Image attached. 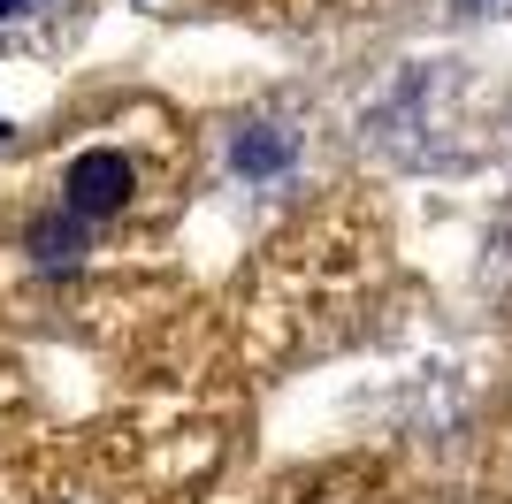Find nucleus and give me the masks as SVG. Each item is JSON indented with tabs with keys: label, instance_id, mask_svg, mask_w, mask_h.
<instances>
[{
	"label": "nucleus",
	"instance_id": "f03ea898",
	"mask_svg": "<svg viewBox=\"0 0 512 504\" xmlns=\"http://www.w3.org/2000/svg\"><path fill=\"white\" fill-rule=\"evenodd\" d=\"M31 252H39L46 268H69V260L85 252V230H77V214H46V222H31Z\"/></svg>",
	"mask_w": 512,
	"mask_h": 504
},
{
	"label": "nucleus",
	"instance_id": "7ed1b4c3",
	"mask_svg": "<svg viewBox=\"0 0 512 504\" xmlns=\"http://www.w3.org/2000/svg\"><path fill=\"white\" fill-rule=\"evenodd\" d=\"M283 130H245V138H237V168H245V176H276L283 168Z\"/></svg>",
	"mask_w": 512,
	"mask_h": 504
},
{
	"label": "nucleus",
	"instance_id": "f257e3e1",
	"mask_svg": "<svg viewBox=\"0 0 512 504\" xmlns=\"http://www.w3.org/2000/svg\"><path fill=\"white\" fill-rule=\"evenodd\" d=\"M62 199H69V214H77V222H92V214H123V199H130V161H123V153H107V146L77 153V161H69V176H62Z\"/></svg>",
	"mask_w": 512,
	"mask_h": 504
},
{
	"label": "nucleus",
	"instance_id": "20e7f679",
	"mask_svg": "<svg viewBox=\"0 0 512 504\" xmlns=\"http://www.w3.org/2000/svg\"><path fill=\"white\" fill-rule=\"evenodd\" d=\"M8 16H23V0H0V23H8Z\"/></svg>",
	"mask_w": 512,
	"mask_h": 504
},
{
	"label": "nucleus",
	"instance_id": "39448f33",
	"mask_svg": "<svg viewBox=\"0 0 512 504\" xmlns=\"http://www.w3.org/2000/svg\"><path fill=\"white\" fill-rule=\"evenodd\" d=\"M0 138H8V115H0Z\"/></svg>",
	"mask_w": 512,
	"mask_h": 504
}]
</instances>
